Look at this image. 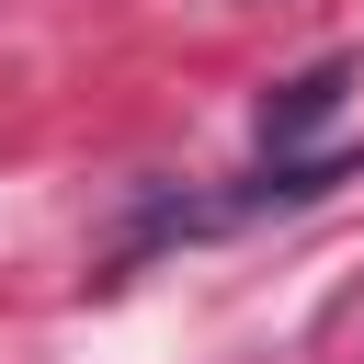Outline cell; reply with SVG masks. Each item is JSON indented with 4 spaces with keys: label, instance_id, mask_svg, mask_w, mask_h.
Masks as SVG:
<instances>
[{
    "label": "cell",
    "instance_id": "obj_1",
    "mask_svg": "<svg viewBox=\"0 0 364 364\" xmlns=\"http://www.w3.org/2000/svg\"><path fill=\"white\" fill-rule=\"evenodd\" d=\"M353 80H364L353 57H318V68H296V80L262 102V148H273V159H296V148H307V136L341 114V91H353Z\"/></svg>",
    "mask_w": 364,
    "mask_h": 364
}]
</instances>
